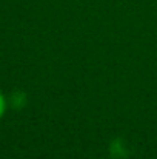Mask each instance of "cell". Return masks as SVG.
Masks as SVG:
<instances>
[{
	"mask_svg": "<svg viewBox=\"0 0 157 159\" xmlns=\"http://www.w3.org/2000/svg\"><path fill=\"white\" fill-rule=\"evenodd\" d=\"M25 101H26V96L22 91H14L11 94V105L14 108H22L25 105Z\"/></svg>",
	"mask_w": 157,
	"mask_h": 159,
	"instance_id": "6da1fadb",
	"label": "cell"
},
{
	"mask_svg": "<svg viewBox=\"0 0 157 159\" xmlns=\"http://www.w3.org/2000/svg\"><path fill=\"white\" fill-rule=\"evenodd\" d=\"M5 111H6V99H5L3 93L0 91V119H2V116L5 114Z\"/></svg>",
	"mask_w": 157,
	"mask_h": 159,
	"instance_id": "7a4b0ae2",
	"label": "cell"
}]
</instances>
